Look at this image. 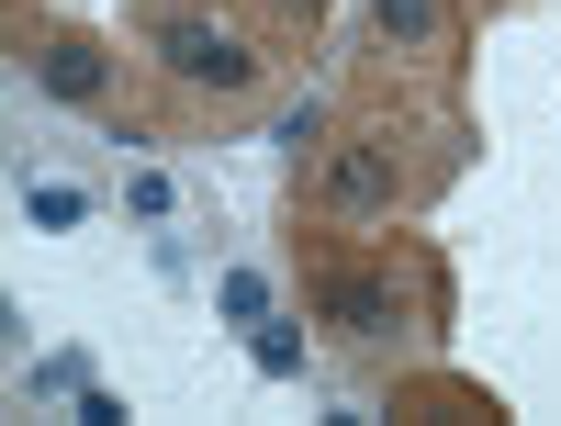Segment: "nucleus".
Listing matches in <instances>:
<instances>
[{
	"mask_svg": "<svg viewBox=\"0 0 561 426\" xmlns=\"http://www.w3.org/2000/svg\"><path fill=\"white\" fill-rule=\"evenodd\" d=\"M314 325L337 348H359V359H382V348H404V280H393V258H314Z\"/></svg>",
	"mask_w": 561,
	"mask_h": 426,
	"instance_id": "obj_1",
	"label": "nucleus"
},
{
	"mask_svg": "<svg viewBox=\"0 0 561 426\" xmlns=\"http://www.w3.org/2000/svg\"><path fill=\"white\" fill-rule=\"evenodd\" d=\"M147 57L180 79V90H203V102H248L259 90V45L237 23H214V12H147Z\"/></svg>",
	"mask_w": 561,
	"mask_h": 426,
	"instance_id": "obj_2",
	"label": "nucleus"
},
{
	"mask_svg": "<svg viewBox=\"0 0 561 426\" xmlns=\"http://www.w3.org/2000/svg\"><path fill=\"white\" fill-rule=\"evenodd\" d=\"M337 224H382L404 203V158H393V135H337L325 147V192H314Z\"/></svg>",
	"mask_w": 561,
	"mask_h": 426,
	"instance_id": "obj_3",
	"label": "nucleus"
},
{
	"mask_svg": "<svg viewBox=\"0 0 561 426\" xmlns=\"http://www.w3.org/2000/svg\"><path fill=\"white\" fill-rule=\"evenodd\" d=\"M34 90L45 102H68V113H102L113 102V57L90 34H57V45H34Z\"/></svg>",
	"mask_w": 561,
	"mask_h": 426,
	"instance_id": "obj_4",
	"label": "nucleus"
},
{
	"mask_svg": "<svg viewBox=\"0 0 561 426\" xmlns=\"http://www.w3.org/2000/svg\"><path fill=\"white\" fill-rule=\"evenodd\" d=\"M370 34H382L393 57H438V45L460 34V12L449 0H370Z\"/></svg>",
	"mask_w": 561,
	"mask_h": 426,
	"instance_id": "obj_5",
	"label": "nucleus"
},
{
	"mask_svg": "<svg viewBox=\"0 0 561 426\" xmlns=\"http://www.w3.org/2000/svg\"><path fill=\"white\" fill-rule=\"evenodd\" d=\"M270 147L293 158V169H325V147H337V102H314V90H304V102H280V113H270Z\"/></svg>",
	"mask_w": 561,
	"mask_h": 426,
	"instance_id": "obj_6",
	"label": "nucleus"
},
{
	"mask_svg": "<svg viewBox=\"0 0 561 426\" xmlns=\"http://www.w3.org/2000/svg\"><path fill=\"white\" fill-rule=\"evenodd\" d=\"M23 214L45 235H68V224H90V192H68V180H23Z\"/></svg>",
	"mask_w": 561,
	"mask_h": 426,
	"instance_id": "obj_7",
	"label": "nucleus"
},
{
	"mask_svg": "<svg viewBox=\"0 0 561 426\" xmlns=\"http://www.w3.org/2000/svg\"><path fill=\"white\" fill-rule=\"evenodd\" d=\"M248 348H259V370H270V382H304V337H293V325H248Z\"/></svg>",
	"mask_w": 561,
	"mask_h": 426,
	"instance_id": "obj_8",
	"label": "nucleus"
},
{
	"mask_svg": "<svg viewBox=\"0 0 561 426\" xmlns=\"http://www.w3.org/2000/svg\"><path fill=\"white\" fill-rule=\"evenodd\" d=\"M214 314H225V325H259V314H270V280H259V269H225V280H214Z\"/></svg>",
	"mask_w": 561,
	"mask_h": 426,
	"instance_id": "obj_9",
	"label": "nucleus"
},
{
	"mask_svg": "<svg viewBox=\"0 0 561 426\" xmlns=\"http://www.w3.org/2000/svg\"><path fill=\"white\" fill-rule=\"evenodd\" d=\"M23 393H34V404H57V393L79 404V393H90V359H68V348H57V359H34V370H23Z\"/></svg>",
	"mask_w": 561,
	"mask_h": 426,
	"instance_id": "obj_10",
	"label": "nucleus"
},
{
	"mask_svg": "<svg viewBox=\"0 0 561 426\" xmlns=\"http://www.w3.org/2000/svg\"><path fill=\"white\" fill-rule=\"evenodd\" d=\"M169 203H180V192H169V169H124V214H147V224H158Z\"/></svg>",
	"mask_w": 561,
	"mask_h": 426,
	"instance_id": "obj_11",
	"label": "nucleus"
}]
</instances>
